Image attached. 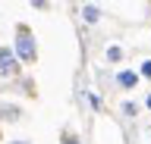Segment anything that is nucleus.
Returning <instances> with one entry per match:
<instances>
[{"mask_svg":"<svg viewBox=\"0 0 151 144\" xmlns=\"http://www.w3.org/2000/svg\"><path fill=\"white\" fill-rule=\"evenodd\" d=\"M85 19H88V22H98V19H101V10H98V6H85Z\"/></svg>","mask_w":151,"mask_h":144,"instance_id":"obj_5","label":"nucleus"},{"mask_svg":"<svg viewBox=\"0 0 151 144\" xmlns=\"http://www.w3.org/2000/svg\"><path fill=\"white\" fill-rule=\"evenodd\" d=\"M63 144H82V141H79L73 132H63Z\"/></svg>","mask_w":151,"mask_h":144,"instance_id":"obj_7","label":"nucleus"},{"mask_svg":"<svg viewBox=\"0 0 151 144\" xmlns=\"http://www.w3.org/2000/svg\"><path fill=\"white\" fill-rule=\"evenodd\" d=\"M148 110H151V97H148Z\"/></svg>","mask_w":151,"mask_h":144,"instance_id":"obj_10","label":"nucleus"},{"mask_svg":"<svg viewBox=\"0 0 151 144\" xmlns=\"http://www.w3.org/2000/svg\"><path fill=\"white\" fill-rule=\"evenodd\" d=\"M0 116H3L6 122H16L19 116H22V110H19V106H13V104H3V106H0Z\"/></svg>","mask_w":151,"mask_h":144,"instance_id":"obj_3","label":"nucleus"},{"mask_svg":"<svg viewBox=\"0 0 151 144\" xmlns=\"http://www.w3.org/2000/svg\"><path fill=\"white\" fill-rule=\"evenodd\" d=\"M120 57H123V50H120V47H110V50H107V60H110V63H116Z\"/></svg>","mask_w":151,"mask_h":144,"instance_id":"obj_6","label":"nucleus"},{"mask_svg":"<svg viewBox=\"0 0 151 144\" xmlns=\"http://www.w3.org/2000/svg\"><path fill=\"white\" fill-rule=\"evenodd\" d=\"M142 75L151 78V60H145V63H142Z\"/></svg>","mask_w":151,"mask_h":144,"instance_id":"obj_8","label":"nucleus"},{"mask_svg":"<svg viewBox=\"0 0 151 144\" xmlns=\"http://www.w3.org/2000/svg\"><path fill=\"white\" fill-rule=\"evenodd\" d=\"M16 72H19V63H16V57H13V50L0 47V75L6 78V75H16Z\"/></svg>","mask_w":151,"mask_h":144,"instance_id":"obj_2","label":"nucleus"},{"mask_svg":"<svg viewBox=\"0 0 151 144\" xmlns=\"http://www.w3.org/2000/svg\"><path fill=\"white\" fill-rule=\"evenodd\" d=\"M13 144H28V141H13Z\"/></svg>","mask_w":151,"mask_h":144,"instance_id":"obj_9","label":"nucleus"},{"mask_svg":"<svg viewBox=\"0 0 151 144\" xmlns=\"http://www.w3.org/2000/svg\"><path fill=\"white\" fill-rule=\"evenodd\" d=\"M116 82H120L123 88H135V82H139V75H135V72H120V75H116Z\"/></svg>","mask_w":151,"mask_h":144,"instance_id":"obj_4","label":"nucleus"},{"mask_svg":"<svg viewBox=\"0 0 151 144\" xmlns=\"http://www.w3.org/2000/svg\"><path fill=\"white\" fill-rule=\"evenodd\" d=\"M16 53L22 63H35L38 50H35V41H32V35H28L25 25H19V38H16Z\"/></svg>","mask_w":151,"mask_h":144,"instance_id":"obj_1","label":"nucleus"}]
</instances>
